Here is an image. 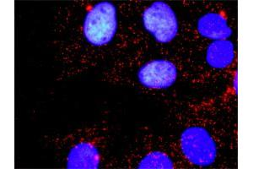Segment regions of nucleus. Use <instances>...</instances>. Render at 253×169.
<instances>
[{
	"label": "nucleus",
	"instance_id": "obj_1",
	"mask_svg": "<svg viewBox=\"0 0 253 169\" xmlns=\"http://www.w3.org/2000/svg\"><path fill=\"white\" fill-rule=\"evenodd\" d=\"M118 28V9L109 1L96 3L87 12L84 19V38L94 47L109 44L115 38Z\"/></svg>",
	"mask_w": 253,
	"mask_h": 169
},
{
	"label": "nucleus",
	"instance_id": "obj_2",
	"mask_svg": "<svg viewBox=\"0 0 253 169\" xmlns=\"http://www.w3.org/2000/svg\"><path fill=\"white\" fill-rule=\"evenodd\" d=\"M181 152L191 164L209 167L217 158L215 141L207 129L201 126H190L182 131L180 137Z\"/></svg>",
	"mask_w": 253,
	"mask_h": 169
},
{
	"label": "nucleus",
	"instance_id": "obj_3",
	"mask_svg": "<svg viewBox=\"0 0 253 169\" xmlns=\"http://www.w3.org/2000/svg\"><path fill=\"white\" fill-rule=\"evenodd\" d=\"M145 31L159 43L172 42L178 34L179 22L175 12L164 1L151 3L142 14Z\"/></svg>",
	"mask_w": 253,
	"mask_h": 169
},
{
	"label": "nucleus",
	"instance_id": "obj_4",
	"mask_svg": "<svg viewBox=\"0 0 253 169\" xmlns=\"http://www.w3.org/2000/svg\"><path fill=\"white\" fill-rule=\"evenodd\" d=\"M178 70L175 63L157 58L144 63L137 73L138 82L149 89L166 90L175 83Z\"/></svg>",
	"mask_w": 253,
	"mask_h": 169
},
{
	"label": "nucleus",
	"instance_id": "obj_5",
	"mask_svg": "<svg viewBox=\"0 0 253 169\" xmlns=\"http://www.w3.org/2000/svg\"><path fill=\"white\" fill-rule=\"evenodd\" d=\"M101 165V153L91 142L82 141L73 146L67 157L66 169H97Z\"/></svg>",
	"mask_w": 253,
	"mask_h": 169
},
{
	"label": "nucleus",
	"instance_id": "obj_6",
	"mask_svg": "<svg viewBox=\"0 0 253 169\" xmlns=\"http://www.w3.org/2000/svg\"><path fill=\"white\" fill-rule=\"evenodd\" d=\"M199 34L212 40H227L232 35V29L227 20L219 13H208L199 18L197 26Z\"/></svg>",
	"mask_w": 253,
	"mask_h": 169
},
{
	"label": "nucleus",
	"instance_id": "obj_7",
	"mask_svg": "<svg viewBox=\"0 0 253 169\" xmlns=\"http://www.w3.org/2000/svg\"><path fill=\"white\" fill-rule=\"evenodd\" d=\"M235 58V47L231 41L217 40L210 43L206 53L208 64L214 69H224Z\"/></svg>",
	"mask_w": 253,
	"mask_h": 169
},
{
	"label": "nucleus",
	"instance_id": "obj_8",
	"mask_svg": "<svg viewBox=\"0 0 253 169\" xmlns=\"http://www.w3.org/2000/svg\"><path fill=\"white\" fill-rule=\"evenodd\" d=\"M137 168L141 169H171L175 168V164L172 159L165 152L156 151L144 156L138 163Z\"/></svg>",
	"mask_w": 253,
	"mask_h": 169
},
{
	"label": "nucleus",
	"instance_id": "obj_9",
	"mask_svg": "<svg viewBox=\"0 0 253 169\" xmlns=\"http://www.w3.org/2000/svg\"><path fill=\"white\" fill-rule=\"evenodd\" d=\"M234 88H235V92L237 93V73H236V76L234 79Z\"/></svg>",
	"mask_w": 253,
	"mask_h": 169
}]
</instances>
